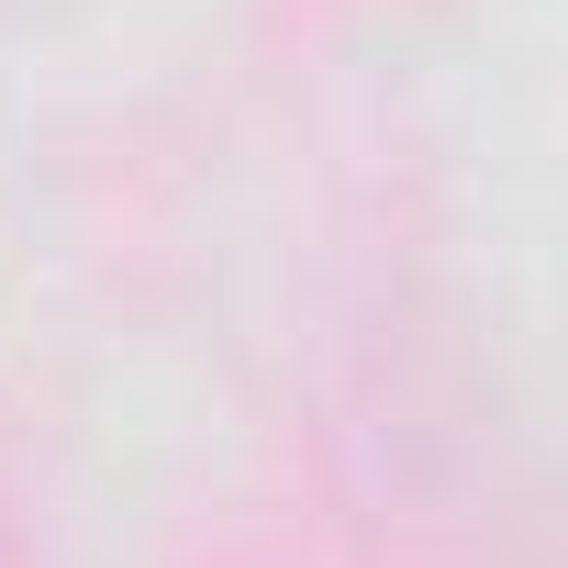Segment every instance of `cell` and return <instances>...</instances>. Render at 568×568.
I'll list each match as a JSON object with an SVG mask.
<instances>
[]
</instances>
